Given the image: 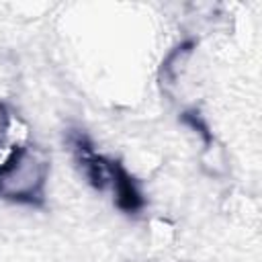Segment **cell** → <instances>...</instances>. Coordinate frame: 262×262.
I'll list each match as a JSON object with an SVG mask.
<instances>
[{"label": "cell", "instance_id": "obj_1", "mask_svg": "<svg viewBox=\"0 0 262 262\" xmlns=\"http://www.w3.org/2000/svg\"><path fill=\"white\" fill-rule=\"evenodd\" d=\"M47 160L39 149L25 145L0 168V194L14 201H33L41 194Z\"/></svg>", "mask_w": 262, "mask_h": 262}]
</instances>
